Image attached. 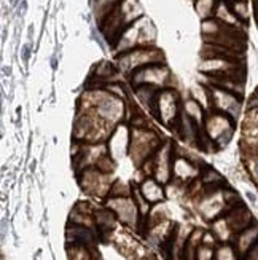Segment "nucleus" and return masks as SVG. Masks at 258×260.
I'll list each match as a JSON object with an SVG mask.
<instances>
[{"label":"nucleus","instance_id":"nucleus-11","mask_svg":"<svg viewBox=\"0 0 258 260\" xmlns=\"http://www.w3.org/2000/svg\"><path fill=\"white\" fill-rule=\"evenodd\" d=\"M196 11L203 19H209L215 11V0H196Z\"/></svg>","mask_w":258,"mask_h":260},{"label":"nucleus","instance_id":"nucleus-4","mask_svg":"<svg viewBox=\"0 0 258 260\" xmlns=\"http://www.w3.org/2000/svg\"><path fill=\"white\" fill-rule=\"evenodd\" d=\"M167 78H169V71L167 67L161 62H155L149 64L145 67H140L136 72L132 74V85L134 86H142V85H149L155 88H164Z\"/></svg>","mask_w":258,"mask_h":260},{"label":"nucleus","instance_id":"nucleus-8","mask_svg":"<svg viewBox=\"0 0 258 260\" xmlns=\"http://www.w3.org/2000/svg\"><path fill=\"white\" fill-rule=\"evenodd\" d=\"M108 205L114 208L118 216L128 222V223H132L134 220H136V216H137V208L132 205V203L128 200V198H117V200H112Z\"/></svg>","mask_w":258,"mask_h":260},{"label":"nucleus","instance_id":"nucleus-2","mask_svg":"<svg viewBox=\"0 0 258 260\" xmlns=\"http://www.w3.org/2000/svg\"><path fill=\"white\" fill-rule=\"evenodd\" d=\"M160 121H163L166 126H171L175 131L178 129L180 123V110H178V96L172 88H163L156 94L155 106L152 109Z\"/></svg>","mask_w":258,"mask_h":260},{"label":"nucleus","instance_id":"nucleus-12","mask_svg":"<svg viewBox=\"0 0 258 260\" xmlns=\"http://www.w3.org/2000/svg\"><path fill=\"white\" fill-rule=\"evenodd\" d=\"M72 240L77 241V243L86 244V243L93 241V235H91V232L83 229V227H73L72 229Z\"/></svg>","mask_w":258,"mask_h":260},{"label":"nucleus","instance_id":"nucleus-6","mask_svg":"<svg viewBox=\"0 0 258 260\" xmlns=\"http://www.w3.org/2000/svg\"><path fill=\"white\" fill-rule=\"evenodd\" d=\"M204 129H206V136L220 142V145L228 144V141L231 139V134H233L230 117L227 114H222L218 110H212V114L206 118Z\"/></svg>","mask_w":258,"mask_h":260},{"label":"nucleus","instance_id":"nucleus-3","mask_svg":"<svg viewBox=\"0 0 258 260\" xmlns=\"http://www.w3.org/2000/svg\"><path fill=\"white\" fill-rule=\"evenodd\" d=\"M163 62V53L153 47H139L132 48L129 51L121 53L118 58L120 71L126 74H134L140 67H145L149 64Z\"/></svg>","mask_w":258,"mask_h":260},{"label":"nucleus","instance_id":"nucleus-10","mask_svg":"<svg viewBox=\"0 0 258 260\" xmlns=\"http://www.w3.org/2000/svg\"><path fill=\"white\" fill-rule=\"evenodd\" d=\"M142 193L147 201H160L163 198V190L158 187V184H155L153 180H147L142 187Z\"/></svg>","mask_w":258,"mask_h":260},{"label":"nucleus","instance_id":"nucleus-1","mask_svg":"<svg viewBox=\"0 0 258 260\" xmlns=\"http://www.w3.org/2000/svg\"><path fill=\"white\" fill-rule=\"evenodd\" d=\"M89 99L93 104V112L107 125H117L125 114V106L118 96L110 94L105 89H93L89 91Z\"/></svg>","mask_w":258,"mask_h":260},{"label":"nucleus","instance_id":"nucleus-9","mask_svg":"<svg viewBox=\"0 0 258 260\" xmlns=\"http://www.w3.org/2000/svg\"><path fill=\"white\" fill-rule=\"evenodd\" d=\"M183 114H187L192 120H195L198 125L201 128H204V114H203V109H201L199 103L196 99H188L185 103V112Z\"/></svg>","mask_w":258,"mask_h":260},{"label":"nucleus","instance_id":"nucleus-7","mask_svg":"<svg viewBox=\"0 0 258 260\" xmlns=\"http://www.w3.org/2000/svg\"><path fill=\"white\" fill-rule=\"evenodd\" d=\"M155 134L149 133L147 129H136L132 133V152H134V160L136 158H145L152 153V150L156 145Z\"/></svg>","mask_w":258,"mask_h":260},{"label":"nucleus","instance_id":"nucleus-14","mask_svg":"<svg viewBox=\"0 0 258 260\" xmlns=\"http://www.w3.org/2000/svg\"><path fill=\"white\" fill-rule=\"evenodd\" d=\"M253 171H255V176H256V179H258V161L255 163V168H253Z\"/></svg>","mask_w":258,"mask_h":260},{"label":"nucleus","instance_id":"nucleus-13","mask_svg":"<svg viewBox=\"0 0 258 260\" xmlns=\"http://www.w3.org/2000/svg\"><path fill=\"white\" fill-rule=\"evenodd\" d=\"M22 59L24 61L29 59V47H24V50H22Z\"/></svg>","mask_w":258,"mask_h":260},{"label":"nucleus","instance_id":"nucleus-5","mask_svg":"<svg viewBox=\"0 0 258 260\" xmlns=\"http://www.w3.org/2000/svg\"><path fill=\"white\" fill-rule=\"evenodd\" d=\"M209 98H210V106L214 110H218L222 114H227L233 120L238 118L239 110H241V101H239L238 94L228 91L225 88L212 86V89L209 91Z\"/></svg>","mask_w":258,"mask_h":260}]
</instances>
